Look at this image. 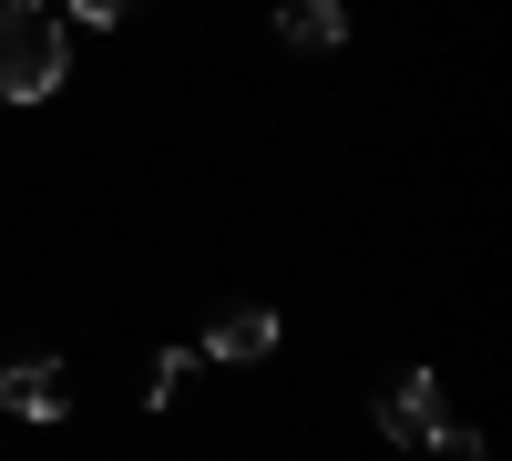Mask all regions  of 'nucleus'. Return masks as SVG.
<instances>
[{"instance_id":"0eeeda50","label":"nucleus","mask_w":512,"mask_h":461,"mask_svg":"<svg viewBox=\"0 0 512 461\" xmlns=\"http://www.w3.org/2000/svg\"><path fill=\"white\" fill-rule=\"evenodd\" d=\"M431 441H441V451H451V461H482V431H451V421H441V431H431Z\"/></svg>"},{"instance_id":"39448f33","label":"nucleus","mask_w":512,"mask_h":461,"mask_svg":"<svg viewBox=\"0 0 512 461\" xmlns=\"http://www.w3.org/2000/svg\"><path fill=\"white\" fill-rule=\"evenodd\" d=\"M277 41H297V52H338V41H349V0H277Z\"/></svg>"},{"instance_id":"f03ea898","label":"nucleus","mask_w":512,"mask_h":461,"mask_svg":"<svg viewBox=\"0 0 512 461\" xmlns=\"http://www.w3.org/2000/svg\"><path fill=\"white\" fill-rule=\"evenodd\" d=\"M267 349H277V308H216L195 339V359H226V369H256Z\"/></svg>"},{"instance_id":"f257e3e1","label":"nucleus","mask_w":512,"mask_h":461,"mask_svg":"<svg viewBox=\"0 0 512 461\" xmlns=\"http://www.w3.org/2000/svg\"><path fill=\"white\" fill-rule=\"evenodd\" d=\"M62 72H72V31L41 0H0V93L41 103V93H62Z\"/></svg>"},{"instance_id":"423d86ee","label":"nucleus","mask_w":512,"mask_h":461,"mask_svg":"<svg viewBox=\"0 0 512 461\" xmlns=\"http://www.w3.org/2000/svg\"><path fill=\"white\" fill-rule=\"evenodd\" d=\"M185 369H195V349H164V359L144 369V410H175V390H185Z\"/></svg>"},{"instance_id":"7ed1b4c3","label":"nucleus","mask_w":512,"mask_h":461,"mask_svg":"<svg viewBox=\"0 0 512 461\" xmlns=\"http://www.w3.org/2000/svg\"><path fill=\"white\" fill-rule=\"evenodd\" d=\"M441 421H451V410H441V380H431V369H400L390 400H379V431H390V441H431Z\"/></svg>"},{"instance_id":"6e6552de","label":"nucleus","mask_w":512,"mask_h":461,"mask_svg":"<svg viewBox=\"0 0 512 461\" xmlns=\"http://www.w3.org/2000/svg\"><path fill=\"white\" fill-rule=\"evenodd\" d=\"M134 0H72V21H123Z\"/></svg>"},{"instance_id":"20e7f679","label":"nucleus","mask_w":512,"mask_h":461,"mask_svg":"<svg viewBox=\"0 0 512 461\" xmlns=\"http://www.w3.org/2000/svg\"><path fill=\"white\" fill-rule=\"evenodd\" d=\"M0 410H11V421H62V359H11L0 369Z\"/></svg>"}]
</instances>
